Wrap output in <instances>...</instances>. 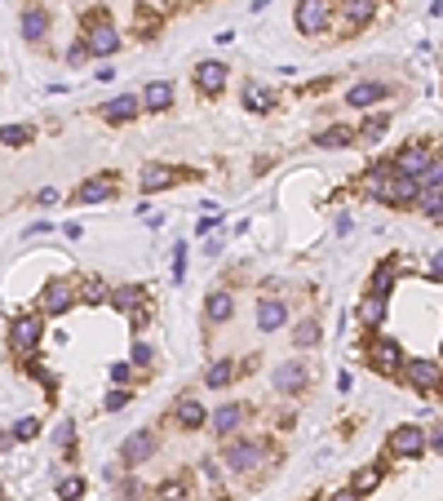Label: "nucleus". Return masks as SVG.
<instances>
[{"instance_id":"f3484780","label":"nucleus","mask_w":443,"mask_h":501,"mask_svg":"<svg viewBox=\"0 0 443 501\" xmlns=\"http://www.w3.org/2000/svg\"><path fill=\"white\" fill-rule=\"evenodd\" d=\"M111 195H116V178H107V173L89 178L85 187L76 191V200H80V205H102V200H111Z\"/></svg>"},{"instance_id":"49530a36","label":"nucleus","mask_w":443,"mask_h":501,"mask_svg":"<svg viewBox=\"0 0 443 501\" xmlns=\"http://www.w3.org/2000/svg\"><path fill=\"white\" fill-rule=\"evenodd\" d=\"M328 501H359V493H355V488H341V493H333Z\"/></svg>"},{"instance_id":"412c9836","label":"nucleus","mask_w":443,"mask_h":501,"mask_svg":"<svg viewBox=\"0 0 443 501\" xmlns=\"http://www.w3.org/2000/svg\"><path fill=\"white\" fill-rule=\"evenodd\" d=\"M240 422H244V408H240V404H222L218 413L208 417L213 435H231V430H240Z\"/></svg>"},{"instance_id":"f257e3e1","label":"nucleus","mask_w":443,"mask_h":501,"mask_svg":"<svg viewBox=\"0 0 443 501\" xmlns=\"http://www.w3.org/2000/svg\"><path fill=\"white\" fill-rule=\"evenodd\" d=\"M222 461H226V471H235V475H253L257 466H266V444L261 439H231Z\"/></svg>"},{"instance_id":"72a5a7b5","label":"nucleus","mask_w":443,"mask_h":501,"mask_svg":"<svg viewBox=\"0 0 443 501\" xmlns=\"http://www.w3.org/2000/svg\"><path fill=\"white\" fill-rule=\"evenodd\" d=\"M80 497H85V479H62L58 483V501H80Z\"/></svg>"},{"instance_id":"473e14b6","label":"nucleus","mask_w":443,"mask_h":501,"mask_svg":"<svg viewBox=\"0 0 443 501\" xmlns=\"http://www.w3.org/2000/svg\"><path fill=\"white\" fill-rule=\"evenodd\" d=\"M346 18H350V27H364L368 18H372V0H346Z\"/></svg>"},{"instance_id":"6ab92c4d","label":"nucleus","mask_w":443,"mask_h":501,"mask_svg":"<svg viewBox=\"0 0 443 501\" xmlns=\"http://www.w3.org/2000/svg\"><path fill=\"white\" fill-rule=\"evenodd\" d=\"M142 107L146 111H169L173 107V85L169 80H151V85L142 89Z\"/></svg>"},{"instance_id":"9d476101","label":"nucleus","mask_w":443,"mask_h":501,"mask_svg":"<svg viewBox=\"0 0 443 501\" xmlns=\"http://www.w3.org/2000/svg\"><path fill=\"white\" fill-rule=\"evenodd\" d=\"M306 386V364L302 359H284L280 369H275V391L280 395H302Z\"/></svg>"},{"instance_id":"ddd939ff","label":"nucleus","mask_w":443,"mask_h":501,"mask_svg":"<svg viewBox=\"0 0 443 501\" xmlns=\"http://www.w3.org/2000/svg\"><path fill=\"white\" fill-rule=\"evenodd\" d=\"M173 422L182 430H200L208 422V413H204V404L195 395H182V399H177V408H173Z\"/></svg>"},{"instance_id":"a211bd4d","label":"nucleus","mask_w":443,"mask_h":501,"mask_svg":"<svg viewBox=\"0 0 443 501\" xmlns=\"http://www.w3.org/2000/svg\"><path fill=\"white\" fill-rule=\"evenodd\" d=\"M138 107H142V98H134V93H120V98H111V103L102 107V120H111V125H120V120H134V115H138Z\"/></svg>"},{"instance_id":"58836bf2","label":"nucleus","mask_w":443,"mask_h":501,"mask_svg":"<svg viewBox=\"0 0 443 501\" xmlns=\"http://www.w3.org/2000/svg\"><path fill=\"white\" fill-rule=\"evenodd\" d=\"M187 253H191L187 244H173V280H182V275H187Z\"/></svg>"},{"instance_id":"aec40b11","label":"nucleus","mask_w":443,"mask_h":501,"mask_svg":"<svg viewBox=\"0 0 443 501\" xmlns=\"http://www.w3.org/2000/svg\"><path fill=\"white\" fill-rule=\"evenodd\" d=\"M372 359H377V369L395 373L399 364H403V350H399V342H390V338H377V342H372Z\"/></svg>"},{"instance_id":"c85d7f7f","label":"nucleus","mask_w":443,"mask_h":501,"mask_svg":"<svg viewBox=\"0 0 443 501\" xmlns=\"http://www.w3.org/2000/svg\"><path fill=\"white\" fill-rule=\"evenodd\" d=\"M359 320H364V324H372V328H377V324L386 320V297H372V293H368L364 302H359Z\"/></svg>"},{"instance_id":"8fccbe9b","label":"nucleus","mask_w":443,"mask_h":501,"mask_svg":"<svg viewBox=\"0 0 443 501\" xmlns=\"http://www.w3.org/2000/svg\"><path fill=\"white\" fill-rule=\"evenodd\" d=\"M430 448H439V453H443V426H439L435 435H430Z\"/></svg>"},{"instance_id":"20e7f679","label":"nucleus","mask_w":443,"mask_h":501,"mask_svg":"<svg viewBox=\"0 0 443 501\" xmlns=\"http://www.w3.org/2000/svg\"><path fill=\"white\" fill-rule=\"evenodd\" d=\"M155 448H160L155 430H151V426H138L134 435L120 444V466H142V461H151V457H155Z\"/></svg>"},{"instance_id":"a18cd8bd","label":"nucleus","mask_w":443,"mask_h":501,"mask_svg":"<svg viewBox=\"0 0 443 501\" xmlns=\"http://www.w3.org/2000/svg\"><path fill=\"white\" fill-rule=\"evenodd\" d=\"M218 222H222V218H218V213H208V218H200V226H195V231H200V236H208V231H213V226H218Z\"/></svg>"},{"instance_id":"2eb2a0df","label":"nucleus","mask_w":443,"mask_h":501,"mask_svg":"<svg viewBox=\"0 0 443 501\" xmlns=\"http://www.w3.org/2000/svg\"><path fill=\"white\" fill-rule=\"evenodd\" d=\"M235 315V297L226 293V289H213L208 297H204V320L208 324H226Z\"/></svg>"},{"instance_id":"dca6fc26","label":"nucleus","mask_w":443,"mask_h":501,"mask_svg":"<svg viewBox=\"0 0 443 501\" xmlns=\"http://www.w3.org/2000/svg\"><path fill=\"white\" fill-rule=\"evenodd\" d=\"M284 320H288V306L280 302V297H261V302H257V328L261 333L284 328Z\"/></svg>"},{"instance_id":"7ed1b4c3","label":"nucleus","mask_w":443,"mask_h":501,"mask_svg":"<svg viewBox=\"0 0 443 501\" xmlns=\"http://www.w3.org/2000/svg\"><path fill=\"white\" fill-rule=\"evenodd\" d=\"M403 377H408V386H413V391L435 395L443 386V364L439 359H408L403 364Z\"/></svg>"},{"instance_id":"4468645a","label":"nucleus","mask_w":443,"mask_h":501,"mask_svg":"<svg viewBox=\"0 0 443 501\" xmlns=\"http://www.w3.org/2000/svg\"><path fill=\"white\" fill-rule=\"evenodd\" d=\"M382 98H390V85H382V80H359V85L346 89L350 107H372V103H382Z\"/></svg>"},{"instance_id":"2f4dec72","label":"nucleus","mask_w":443,"mask_h":501,"mask_svg":"<svg viewBox=\"0 0 443 501\" xmlns=\"http://www.w3.org/2000/svg\"><path fill=\"white\" fill-rule=\"evenodd\" d=\"M377 483H382V471H377V466H364V471H355V479H350V488L364 497V493H372Z\"/></svg>"},{"instance_id":"39448f33","label":"nucleus","mask_w":443,"mask_h":501,"mask_svg":"<svg viewBox=\"0 0 443 501\" xmlns=\"http://www.w3.org/2000/svg\"><path fill=\"white\" fill-rule=\"evenodd\" d=\"M293 23H297L302 36H319V31H328V23H333V5H328V0H302L297 13H293Z\"/></svg>"},{"instance_id":"f03ea898","label":"nucleus","mask_w":443,"mask_h":501,"mask_svg":"<svg viewBox=\"0 0 443 501\" xmlns=\"http://www.w3.org/2000/svg\"><path fill=\"white\" fill-rule=\"evenodd\" d=\"M40 338H45V315H18V320L9 324L13 355H31V350L40 346Z\"/></svg>"},{"instance_id":"c756f323","label":"nucleus","mask_w":443,"mask_h":501,"mask_svg":"<svg viewBox=\"0 0 443 501\" xmlns=\"http://www.w3.org/2000/svg\"><path fill=\"white\" fill-rule=\"evenodd\" d=\"M417 209L425 213V218H443V187H425L421 200H417Z\"/></svg>"},{"instance_id":"393cba45","label":"nucleus","mask_w":443,"mask_h":501,"mask_svg":"<svg viewBox=\"0 0 443 501\" xmlns=\"http://www.w3.org/2000/svg\"><path fill=\"white\" fill-rule=\"evenodd\" d=\"M231 377H235V364H231V359H213L208 373H204V386L222 391V386H231Z\"/></svg>"},{"instance_id":"f704fd0d","label":"nucleus","mask_w":443,"mask_h":501,"mask_svg":"<svg viewBox=\"0 0 443 501\" xmlns=\"http://www.w3.org/2000/svg\"><path fill=\"white\" fill-rule=\"evenodd\" d=\"M9 435H18V439H36V435H40V422H36V417H18V422L9 426Z\"/></svg>"},{"instance_id":"c03bdc74","label":"nucleus","mask_w":443,"mask_h":501,"mask_svg":"<svg viewBox=\"0 0 443 501\" xmlns=\"http://www.w3.org/2000/svg\"><path fill=\"white\" fill-rule=\"evenodd\" d=\"M85 54H89V45H71L67 49V62H85Z\"/></svg>"},{"instance_id":"6e6552de","label":"nucleus","mask_w":443,"mask_h":501,"mask_svg":"<svg viewBox=\"0 0 443 501\" xmlns=\"http://www.w3.org/2000/svg\"><path fill=\"white\" fill-rule=\"evenodd\" d=\"M226 80H231V71H226V62H218V58H204L200 67H195V85H200L208 98H218L226 89Z\"/></svg>"},{"instance_id":"e433bc0d","label":"nucleus","mask_w":443,"mask_h":501,"mask_svg":"<svg viewBox=\"0 0 443 501\" xmlns=\"http://www.w3.org/2000/svg\"><path fill=\"white\" fill-rule=\"evenodd\" d=\"M129 399H134V395H129V391H124V386H116V391H111V395H107V399H102V408H107V413H120V408H124V404H129Z\"/></svg>"},{"instance_id":"5701e85b","label":"nucleus","mask_w":443,"mask_h":501,"mask_svg":"<svg viewBox=\"0 0 443 501\" xmlns=\"http://www.w3.org/2000/svg\"><path fill=\"white\" fill-rule=\"evenodd\" d=\"M271 107H275V93L261 89L257 80H249V85H244V111H271Z\"/></svg>"},{"instance_id":"a19ab883","label":"nucleus","mask_w":443,"mask_h":501,"mask_svg":"<svg viewBox=\"0 0 443 501\" xmlns=\"http://www.w3.org/2000/svg\"><path fill=\"white\" fill-rule=\"evenodd\" d=\"M151 359H155V350L146 346V342H138V346H134V364H142V369H146V364H151Z\"/></svg>"},{"instance_id":"ea45409f","label":"nucleus","mask_w":443,"mask_h":501,"mask_svg":"<svg viewBox=\"0 0 443 501\" xmlns=\"http://www.w3.org/2000/svg\"><path fill=\"white\" fill-rule=\"evenodd\" d=\"M421 187H443V160H435L430 169H425V178H421Z\"/></svg>"},{"instance_id":"b1692460","label":"nucleus","mask_w":443,"mask_h":501,"mask_svg":"<svg viewBox=\"0 0 443 501\" xmlns=\"http://www.w3.org/2000/svg\"><path fill=\"white\" fill-rule=\"evenodd\" d=\"M350 142H355V129H346V125H333V129L315 133V146H328V151H333V146H350Z\"/></svg>"},{"instance_id":"37998d69","label":"nucleus","mask_w":443,"mask_h":501,"mask_svg":"<svg viewBox=\"0 0 443 501\" xmlns=\"http://www.w3.org/2000/svg\"><path fill=\"white\" fill-rule=\"evenodd\" d=\"M111 381H116V386H129V364H111Z\"/></svg>"},{"instance_id":"c9c22d12","label":"nucleus","mask_w":443,"mask_h":501,"mask_svg":"<svg viewBox=\"0 0 443 501\" xmlns=\"http://www.w3.org/2000/svg\"><path fill=\"white\" fill-rule=\"evenodd\" d=\"M155 497H160V501H182V497H187V488H182L177 479H169V483H160V488H155Z\"/></svg>"},{"instance_id":"0eeeda50","label":"nucleus","mask_w":443,"mask_h":501,"mask_svg":"<svg viewBox=\"0 0 443 501\" xmlns=\"http://www.w3.org/2000/svg\"><path fill=\"white\" fill-rule=\"evenodd\" d=\"M85 45H89V58H111V54H116V49H120V31L111 27L107 18H98V23L89 27Z\"/></svg>"},{"instance_id":"4be33fe9","label":"nucleus","mask_w":443,"mask_h":501,"mask_svg":"<svg viewBox=\"0 0 443 501\" xmlns=\"http://www.w3.org/2000/svg\"><path fill=\"white\" fill-rule=\"evenodd\" d=\"M111 306L124 311V315H138L142 311V289H138V284H120V289H111Z\"/></svg>"},{"instance_id":"f8f14e48","label":"nucleus","mask_w":443,"mask_h":501,"mask_svg":"<svg viewBox=\"0 0 443 501\" xmlns=\"http://www.w3.org/2000/svg\"><path fill=\"white\" fill-rule=\"evenodd\" d=\"M71 302H76V293H71V284H62V280H54L49 289L40 293V311L45 315H62V311H71Z\"/></svg>"},{"instance_id":"1a4fd4ad","label":"nucleus","mask_w":443,"mask_h":501,"mask_svg":"<svg viewBox=\"0 0 443 501\" xmlns=\"http://www.w3.org/2000/svg\"><path fill=\"white\" fill-rule=\"evenodd\" d=\"M435 164V151L430 146H403V151L395 156V169L408 173V178H425V169Z\"/></svg>"},{"instance_id":"9b49d317","label":"nucleus","mask_w":443,"mask_h":501,"mask_svg":"<svg viewBox=\"0 0 443 501\" xmlns=\"http://www.w3.org/2000/svg\"><path fill=\"white\" fill-rule=\"evenodd\" d=\"M49 23H54V18H49V9H45V5H27V9H23V18H18L23 40H31V45L45 40V36H49Z\"/></svg>"},{"instance_id":"09e8293b","label":"nucleus","mask_w":443,"mask_h":501,"mask_svg":"<svg viewBox=\"0 0 443 501\" xmlns=\"http://www.w3.org/2000/svg\"><path fill=\"white\" fill-rule=\"evenodd\" d=\"M36 200H40V205H54V200H58V187H45V191H40Z\"/></svg>"},{"instance_id":"de8ad7c7","label":"nucleus","mask_w":443,"mask_h":501,"mask_svg":"<svg viewBox=\"0 0 443 501\" xmlns=\"http://www.w3.org/2000/svg\"><path fill=\"white\" fill-rule=\"evenodd\" d=\"M430 275H435V280H443V253H435V258H430Z\"/></svg>"},{"instance_id":"4c0bfd02","label":"nucleus","mask_w":443,"mask_h":501,"mask_svg":"<svg viewBox=\"0 0 443 501\" xmlns=\"http://www.w3.org/2000/svg\"><path fill=\"white\" fill-rule=\"evenodd\" d=\"M0 138H5V146H23L31 133H27L23 125H5V133H0Z\"/></svg>"},{"instance_id":"3c124183","label":"nucleus","mask_w":443,"mask_h":501,"mask_svg":"<svg viewBox=\"0 0 443 501\" xmlns=\"http://www.w3.org/2000/svg\"><path fill=\"white\" fill-rule=\"evenodd\" d=\"M266 5H271V0H253V5H249V9H253V13H261V9H266Z\"/></svg>"},{"instance_id":"cd10ccee","label":"nucleus","mask_w":443,"mask_h":501,"mask_svg":"<svg viewBox=\"0 0 443 501\" xmlns=\"http://www.w3.org/2000/svg\"><path fill=\"white\" fill-rule=\"evenodd\" d=\"M390 284H395V262H382V266L372 271V280H368V293H372V297H386Z\"/></svg>"},{"instance_id":"bb28decb","label":"nucleus","mask_w":443,"mask_h":501,"mask_svg":"<svg viewBox=\"0 0 443 501\" xmlns=\"http://www.w3.org/2000/svg\"><path fill=\"white\" fill-rule=\"evenodd\" d=\"M319 338H324V328H319L315 320H302L297 328H293V346H297V350H310V346H319Z\"/></svg>"},{"instance_id":"7c9ffc66","label":"nucleus","mask_w":443,"mask_h":501,"mask_svg":"<svg viewBox=\"0 0 443 501\" xmlns=\"http://www.w3.org/2000/svg\"><path fill=\"white\" fill-rule=\"evenodd\" d=\"M386 125H390V115H386V111H377V115H368V120L359 125V138H364V142H377V138L386 133Z\"/></svg>"},{"instance_id":"423d86ee","label":"nucleus","mask_w":443,"mask_h":501,"mask_svg":"<svg viewBox=\"0 0 443 501\" xmlns=\"http://www.w3.org/2000/svg\"><path fill=\"white\" fill-rule=\"evenodd\" d=\"M425 444H430V435H425L421 426H395L390 430V453L395 457H421Z\"/></svg>"},{"instance_id":"79ce46f5","label":"nucleus","mask_w":443,"mask_h":501,"mask_svg":"<svg viewBox=\"0 0 443 501\" xmlns=\"http://www.w3.org/2000/svg\"><path fill=\"white\" fill-rule=\"evenodd\" d=\"M71 430H76L71 422H62V426L54 430V439H58V448H71V439H76V435H71Z\"/></svg>"},{"instance_id":"a878e982","label":"nucleus","mask_w":443,"mask_h":501,"mask_svg":"<svg viewBox=\"0 0 443 501\" xmlns=\"http://www.w3.org/2000/svg\"><path fill=\"white\" fill-rule=\"evenodd\" d=\"M160 187H173V169L169 164H146L142 169V191H160Z\"/></svg>"}]
</instances>
